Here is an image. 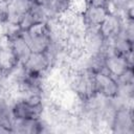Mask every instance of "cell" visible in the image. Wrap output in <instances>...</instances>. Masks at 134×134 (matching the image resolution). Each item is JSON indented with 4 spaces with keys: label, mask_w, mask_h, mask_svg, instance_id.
<instances>
[{
    "label": "cell",
    "mask_w": 134,
    "mask_h": 134,
    "mask_svg": "<svg viewBox=\"0 0 134 134\" xmlns=\"http://www.w3.org/2000/svg\"><path fill=\"white\" fill-rule=\"evenodd\" d=\"M21 35L31 52H44L51 45V29L48 22H39L26 30L21 31Z\"/></svg>",
    "instance_id": "obj_1"
},
{
    "label": "cell",
    "mask_w": 134,
    "mask_h": 134,
    "mask_svg": "<svg viewBox=\"0 0 134 134\" xmlns=\"http://www.w3.org/2000/svg\"><path fill=\"white\" fill-rule=\"evenodd\" d=\"M32 3L34 0H7L0 4V21L19 25L22 17Z\"/></svg>",
    "instance_id": "obj_2"
},
{
    "label": "cell",
    "mask_w": 134,
    "mask_h": 134,
    "mask_svg": "<svg viewBox=\"0 0 134 134\" xmlns=\"http://www.w3.org/2000/svg\"><path fill=\"white\" fill-rule=\"evenodd\" d=\"M72 87L75 93L83 100L89 99L90 97L96 94L94 72L88 68L79 72L72 81Z\"/></svg>",
    "instance_id": "obj_3"
},
{
    "label": "cell",
    "mask_w": 134,
    "mask_h": 134,
    "mask_svg": "<svg viewBox=\"0 0 134 134\" xmlns=\"http://www.w3.org/2000/svg\"><path fill=\"white\" fill-rule=\"evenodd\" d=\"M43 113L42 102H31L22 98L16 102L12 107V116L14 118L39 119Z\"/></svg>",
    "instance_id": "obj_4"
},
{
    "label": "cell",
    "mask_w": 134,
    "mask_h": 134,
    "mask_svg": "<svg viewBox=\"0 0 134 134\" xmlns=\"http://www.w3.org/2000/svg\"><path fill=\"white\" fill-rule=\"evenodd\" d=\"M112 131L115 133H133L134 117L130 107H118L112 117Z\"/></svg>",
    "instance_id": "obj_5"
},
{
    "label": "cell",
    "mask_w": 134,
    "mask_h": 134,
    "mask_svg": "<svg viewBox=\"0 0 134 134\" xmlns=\"http://www.w3.org/2000/svg\"><path fill=\"white\" fill-rule=\"evenodd\" d=\"M95 91L98 95L107 98H114L118 91V85L116 80L111 76L107 71L102 70L94 72Z\"/></svg>",
    "instance_id": "obj_6"
},
{
    "label": "cell",
    "mask_w": 134,
    "mask_h": 134,
    "mask_svg": "<svg viewBox=\"0 0 134 134\" xmlns=\"http://www.w3.org/2000/svg\"><path fill=\"white\" fill-rule=\"evenodd\" d=\"M50 66V57L47 51L31 52L26 62L22 65L23 70L32 75L41 76Z\"/></svg>",
    "instance_id": "obj_7"
},
{
    "label": "cell",
    "mask_w": 134,
    "mask_h": 134,
    "mask_svg": "<svg viewBox=\"0 0 134 134\" xmlns=\"http://www.w3.org/2000/svg\"><path fill=\"white\" fill-rule=\"evenodd\" d=\"M109 13V7L86 4L82 13L83 23L85 27H99V25Z\"/></svg>",
    "instance_id": "obj_8"
},
{
    "label": "cell",
    "mask_w": 134,
    "mask_h": 134,
    "mask_svg": "<svg viewBox=\"0 0 134 134\" xmlns=\"http://www.w3.org/2000/svg\"><path fill=\"white\" fill-rule=\"evenodd\" d=\"M42 9L47 21L66 13L70 7V0H34Z\"/></svg>",
    "instance_id": "obj_9"
},
{
    "label": "cell",
    "mask_w": 134,
    "mask_h": 134,
    "mask_svg": "<svg viewBox=\"0 0 134 134\" xmlns=\"http://www.w3.org/2000/svg\"><path fill=\"white\" fill-rule=\"evenodd\" d=\"M18 66V59L10 46L9 39L5 36V41L0 42V70L3 73H9Z\"/></svg>",
    "instance_id": "obj_10"
},
{
    "label": "cell",
    "mask_w": 134,
    "mask_h": 134,
    "mask_svg": "<svg viewBox=\"0 0 134 134\" xmlns=\"http://www.w3.org/2000/svg\"><path fill=\"white\" fill-rule=\"evenodd\" d=\"M121 26L122 19L116 13L110 12L99 25V31L104 37L105 41H110L119 34Z\"/></svg>",
    "instance_id": "obj_11"
},
{
    "label": "cell",
    "mask_w": 134,
    "mask_h": 134,
    "mask_svg": "<svg viewBox=\"0 0 134 134\" xmlns=\"http://www.w3.org/2000/svg\"><path fill=\"white\" fill-rule=\"evenodd\" d=\"M39 22H48V21H47L45 15L43 14L42 9L40 8V6L34 1L31 7L24 14V16L22 17V19L19 23L20 30L21 31L26 30Z\"/></svg>",
    "instance_id": "obj_12"
},
{
    "label": "cell",
    "mask_w": 134,
    "mask_h": 134,
    "mask_svg": "<svg viewBox=\"0 0 134 134\" xmlns=\"http://www.w3.org/2000/svg\"><path fill=\"white\" fill-rule=\"evenodd\" d=\"M13 132L17 133H41L43 132L42 122L39 119L14 118L10 121Z\"/></svg>",
    "instance_id": "obj_13"
},
{
    "label": "cell",
    "mask_w": 134,
    "mask_h": 134,
    "mask_svg": "<svg viewBox=\"0 0 134 134\" xmlns=\"http://www.w3.org/2000/svg\"><path fill=\"white\" fill-rule=\"evenodd\" d=\"M9 39V42H10V46L18 59V62H19V65H23L26 60L28 59V57L30 55L31 53V50L30 48L28 47L27 43L25 42V40L23 39L22 35H21V31L18 32L17 35L8 38Z\"/></svg>",
    "instance_id": "obj_14"
},
{
    "label": "cell",
    "mask_w": 134,
    "mask_h": 134,
    "mask_svg": "<svg viewBox=\"0 0 134 134\" xmlns=\"http://www.w3.org/2000/svg\"><path fill=\"white\" fill-rule=\"evenodd\" d=\"M111 3H112L116 8L125 10L127 17L133 18V16H132L133 0H111V1H110V4H111Z\"/></svg>",
    "instance_id": "obj_15"
},
{
    "label": "cell",
    "mask_w": 134,
    "mask_h": 134,
    "mask_svg": "<svg viewBox=\"0 0 134 134\" xmlns=\"http://www.w3.org/2000/svg\"><path fill=\"white\" fill-rule=\"evenodd\" d=\"M86 4L90 5H97V6H106L109 7L111 0H84Z\"/></svg>",
    "instance_id": "obj_16"
},
{
    "label": "cell",
    "mask_w": 134,
    "mask_h": 134,
    "mask_svg": "<svg viewBox=\"0 0 134 134\" xmlns=\"http://www.w3.org/2000/svg\"><path fill=\"white\" fill-rule=\"evenodd\" d=\"M7 0H0V4H2V3H4V2H6Z\"/></svg>",
    "instance_id": "obj_17"
}]
</instances>
